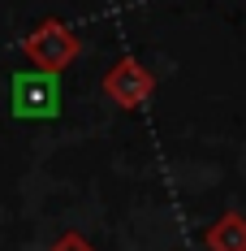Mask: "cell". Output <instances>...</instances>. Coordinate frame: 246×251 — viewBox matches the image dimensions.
<instances>
[{"mask_svg": "<svg viewBox=\"0 0 246 251\" xmlns=\"http://www.w3.org/2000/svg\"><path fill=\"white\" fill-rule=\"evenodd\" d=\"M99 87H104V96L117 104V108H143V104L151 100V91H156V74H151L138 56H121V61L104 74Z\"/></svg>", "mask_w": 246, "mask_h": 251, "instance_id": "3957f363", "label": "cell"}, {"mask_svg": "<svg viewBox=\"0 0 246 251\" xmlns=\"http://www.w3.org/2000/svg\"><path fill=\"white\" fill-rule=\"evenodd\" d=\"M203 243H207V251H246V217L238 208L221 212V217L207 226Z\"/></svg>", "mask_w": 246, "mask_h": 251, "instance_id": "277c9868", "label": "cell"}, {"mask_svg": "<svg viewBox=\"0 0 246 251\" xmlns=\"http://www.w3.org/2000/svg\"><path fill=\"white\" fill-rule=\"evenodd\" d=\"M48 251H95V247H91V238H82L78 229H69V234H61Z\"/></svg>", "mask_w": 246, "mask_h": 251, "instance_id": "5b68a950", "label": "cell"}, {"mask_svg": "<svg viewBox=\"0 0 246 251\" xmlns=\"http://www.w3.org/2000/svg\"><path fill=\"white\" fill-rule=\"evenodd\" d=\"M22 52H26V61H30L35 70H44V74H61L65 65H74V61H78L82 39H78L61 18H44V22L22 39Z\"/></svg>", "mask_w": 246, "mask_h": 251, "instance_id": "6da1fadb", "label": "cell"}, {"mask_svg": "<svg viewBox=\"0 0 246 251\" xmlns=\"http://www.w3.org/2000/svg\"><path fill=\"white\" fill-rule=\"evenodd\" d=\"M9 104H13V117H22V122H48V117L61 113V78L44 74V70L13 74Z\"/></svg>", "mask_w": 246, "mask_h": 251, "instance_id": "7a4b0ae2", "label": "cell"}]
</instances>
